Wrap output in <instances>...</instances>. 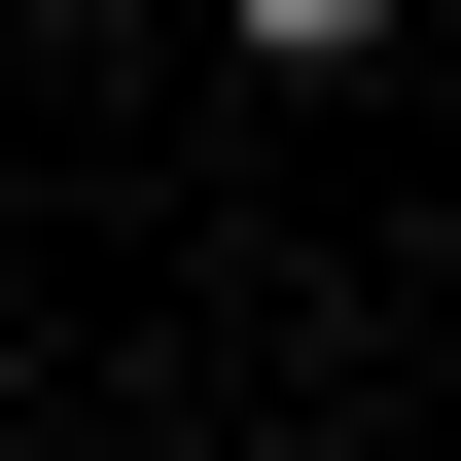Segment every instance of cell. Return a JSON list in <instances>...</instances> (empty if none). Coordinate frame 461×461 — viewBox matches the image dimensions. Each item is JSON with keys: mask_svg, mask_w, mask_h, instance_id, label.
<instances>
[{"mask_svg": "<svg viewBox=\"0 0 461 461\" xmlns=\"http://www.w3.org/2000/svg\"><path fill=\"white\" fill-rule=\"evenodd\" d=\"M177 36H213V71H285V107H391V36H426V0H177Z\"/></svg>", "mask_w": 461, "mask_h": 461, "instance_id": "obj_1", "label": "cell"}]
</instances>
